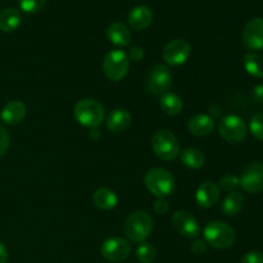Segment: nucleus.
<instances>
[{
  "mask_svg": "<svg viewBox=\"0 0 263 263\" xmlns=\"http://www.w3.org/2000/svg\"><path fill=\"white\" fill-rule=\"evenodd\" d=\"M204 241L216 249H229L235 243V231L222 221H212L204 228Z\"/></svg>",
  "mask_w": 263,
  "mask_h": 263,
  "instance_id": "obj_1",
  "label": "nucleus"
},
{
  "mask_svg": "<svg viewBox=\"0 0 263 263\" xmlns=\"http://www.w3.org/2000/svg\"><path fill=\"white\" fill-rule=\"evenodd\" d=\"M73 112L77 122L85 127L97 128L104 121V107L94 99L80 100Z\"/></svg>",
  "mask_w": 263,
  "mask_h": 263,
  "instance_id": "obj_2",
  "label": "nucleus"
},
{
  "mask_svg": "<svg viewBox=\"0 0 263 263\" xmlns=\"http://www.w3.org/2000/svg\"><path fill=\"white\" fill-rule=\"evenodd\" d=\"M153 229V220L145 211H136L131 213L125 221L123 231L135 243H143Z\"/></svg>",
  "mask_w": 263,
  "mask_h": 263,
  "instance_id": "obj_3",
  "label": "nucleus"
},
{
  "mask_svg": "<svg viewBox=\"0 0 263 263\" xmlns=\"http://www.w3.org/2000/svg\"><path fill=\"white\" fill-rule=\"evenodd\" d=\"M145 185L149 192L158 198H166L172 194L175 189V177L164 168L149 170L145 174Z\"/></svg>",
  "mask_w": 263,
  "mask_h": 263,
  "instance_id": "obj_4",
  "label": "nucleus"
},
{
  "mask_svg": "<svg viewBox=\"0 0 263 263\" xmlns=\"http://www.w3.org/2000/svg\"><path fill=\"white\" fill-rule=\"evenodd\" d=\"M152 146L156 156L162 161H171L180 153L179 141L176 136L168 130H159L154 133L152 138Z\"/></svg>",
  "mask_w": 263,
  "mask_h": 263,
  "instance_id": "obj_5",
  "label": "nucleus"
},
{
  "mask_svg": "<svg viewBox=\"0 0 263 263\" xmlns=\"http://www.w3.org/2000/svg\"><path fill=\"white\" fill-rule=\"evenodd\" d=\"M128 67H130V59L127 54L118 49L107 53L103 61V72L105 77L115 82L121 81L127 74Z\"/></svg>",
  "mask_w": 263,
  "mask_h": 263,
  "instance_id": "obj_6",
  "label": "nucleus"
},
{
  "mask_svg": "<svg viewBox=\"0 0 263 263\" xmlns=\"http://www.w3.org/2000/svg\"><path fill=\"white\" fill-rule=\"evenodd\" d=\"M218 133H220L221 138L225 139L226 141L236 144L246 139L248 127L241 117L235 115H228L221 118L220 123H218Z\"/></svg>",
  "mask_w": 263,
  "mask_h": 263,
  "instance_id": "obj_7",
  "label": "nucleus"
},
{
  "mask_svg": "<svg viewBox=\"0 0 263 263\" xmlns=\"http://www.w3.org/2000/svg\"><path fill=\"white\" fill-rule=\"evenodd\" d=\"M239 185L251 194L263 192V164L261 162H252L241 172Z\"/></svg>",
  "mask_w": 263,
  "mask_h": 263,
  "instance_id": "obj_8",
  "label": "nucleus"
},
{
  "mask_svg": "<svg viewBox=\"0 0 263 263\" xmlns=\"http://www.w3.org/2000/svg\"><path fill=\"white\" fill-rule=\"evenodd\" d=\"M192 54V46L184 39H175L166 44L162 55L166 63L171 66H181L189 59Z\"/></svg>",
  "mask_w": 263,
  "mask_h": 263,
  "instance_id": "obj_9",
  "label": "nucleus"
},
{
  "mask_svg": "<svg viewBox=\"0 0 263 263\" xmlns=\"http://www.w3.org/2000/svg\"><path fill=\"white\" fill-rule=\"evenodd\" d=\"M172 85V74L171 71L166 66L154 67L148 76V90L153 95H163L168 91Z\"/></svg>",
  "mask_w": 263,
  "mask_h": 263,
  "instance_id": "obj_10",
  "label": "nucleus"
},
{
  "mask_svg": "<svg viewBox=\"0 0 263 263\" xmlns=\"http://www.w3.org/2000/svg\"><path fill=\"white\" fill-rule=\"evenodd\" d=\"M172 225L176 231L186 238L195 239L200 234V226L197 218L189 211H176L172 216Z\"/></svg>",
  "mask_w": 263,
  "mask_h": 263,
  "instance_id": "obj_11",
  "label": "nucleus"
},
{
  "mask_svg": "<svg viewBox=\"0 0 263 263\" xmlns=\"http://www.w3.org/2000/svg\"><path fill=\"white\" fill-rule=\"evenodd\" d=\"M130 244L122 238H110L103 243L100 253L110 262H121L130 256Z\"/></svg>",
  "mask_w": 263,
  "mask_h": 263,
  "instance_id": "obj_12",
  "label": "nucleus"
},
{
  "mask_svg": "<svg viewBox=\"0 0 263 263\" xmlns=\"http://www.w3.org/2000/svg\"><path fill=\"white\" fill-rule=\"evenodd\" d=\"M243 43L251 50L263 49V18H253L243 31Z\"/></svg>",
  "mask_w": 263,
  "mask_h": 263,
  "instance_id": "obj_13",
  "label": "nucleus"
},
{
  "mask_svg": "<svg viewBox=\"0 0 263 263\" xmlns=\"http://www.w3.org/2000/svg\"><path fill=\"white\" fill-rule=\"evenodd\" d=\"M195 199L202 208L213 207L220 199V187L213 182H203L198 187Z\"/></svg>",
  "mask_w": 263,
  "mask_h": 263,
  "instance_id": "obj_14",
  "label": "nucleus"
},
{
  "mask_svg": "<svg viewBox=\"0 0 263 263\" xmlns=\"http://www.w3.org/2000/svg\"><path fill=\"white\" fill-rule=\"evenodd\" d=\"M128 25L134 28V30H145L151 26L152 21H153V12L146 5H138L134 9L130 10L128 13Z\"/></svg>",
  "mask_w": 263,
  "mask_h": 263,
  "instance_id": "obj_15",
  "label": "nucleus"
},
{
  "mask_svg": "<svg viewBox=\"0 0 263 263\" xmlns=\"http://www.w3.org/2000/svg\"><path fill=\"white\" fill-rule=\"evenodd\" d=\"M131 122H133V117L130 113L122 108H117V109L112 110L108 115L107 120H105V125L110 133H123L130 127Z\"/></svg>",
  "mask_w": 263,
  "mask_h": 263,
  "instance_id": "obj_16",
  "label": "nucleus"
},
{
  "mask_svg": "<svg viewBox=\"0 0 263 263\" xmlns=\"http://www.w3.org/2000/svg\"><path fill=\"white\" fill-rule=\"evenodd\" d=\"M26 112H27V108L22 102L13 100V102H9L3 108L0 117L7 125L14 126L22 122L23 118L26 117Z\"/></svg>",
  "mask_w": 263,
  "mask_h": 263,
  "instance_id": "obj_17",
  "label": "nucleus"
},
{
  "mask_svg": "<svg viewBox=\"0 0 263 263\" xmlns=\"http://www.w3.org/2000/svg\"><path fill=\"white\" fill-rule=\"evenodd\" d=\"M187 128L194 136L203 138L212 133L215 128V122H213V118L208 115H195L194 117L190 118Z\"/></svg>",
  "mask_w": 263,
  "mask_h": 263,
  "instance_id": "obj_18",
  "label": "nucleus"
},
{
  "mask_svg": "<svg viewBox=\"0 0 263 263\" xmlns=\"http://www.w3.org/2000/svg\"><path fill=\"white\" fill-rule=\"evenodd\" d=\"M107 36L112 44L117 46H127L131 43V32L122 22H113L108 27Z\"/></svg>",
  "mask_w": 263,
  "mask_h": 263,
  "instance_id": "obj_19",
  "label": "nucleus"
},
{
  "mask_svg": "<svg viewBox=\"0 0 263 263\" xmlns=\"http://www.w3.org/2000/svg\"><path fill=\"white\" fill-rule=\"evenodd\" d=\"M22 22V15L20 10L14 8H7L0 12V31L3 32H13L20 27Z\"/></svg>",
  "mask_w": 263,
  "mask_h": 263,
  "instance_id": "obj_20",
  "label": "nucleus"
},
{
  "mask_svg": "<svg viewBox=\"0 0 263 263\" xmlns=\"http://www.w3.org/2000/svg\"><path fill=\"white\" fill-rule=\"evenodd\" d=\"M92 200H94V204L97 205L98 208L104 211L113 210V208L117 205L118 198L112 190L105 189V187H102V189H98L97 192L92 195Z\"/></svg>",
  "mask_w": 263,
  "mask_h": 263,
  "instance_id": "obj_21",
  "label": "nucleus"
},
{
  "mask_svg": "<svg viewBox=\"0 0 263 263\" xmlns=\"http://www.w3.org/2000/svg\"><path fill=\"white\" fill-rule=\"evenodd\" d=\"M243 64L246 71L249 74L257 79H262L263 77V57L261 54L254 53V51H249L244 55Z\"/></svg>",
  "mask_w": 263,
  "mask_h": 263,
  "instance_id": "obj_22",
  "label": "nucleus"
},
{
  "mask_svg": "<svg viewBox=\"0 0 263 263\" xmlns=\"http://www.w3.org/2000/svg\"><path fill=\"white\" fill-rule=\"evenodd\" d=\"M244 205V197L239 192L229 193L226 198L223 199L222 203V212L226 216L231 217V216H236Z\"/></svg>",
  "mask_w": 263,
  "mask_h": 263,
  "instance_id": "obj_23",
  "label": "nucleus"
},
{
  "mask_svg": "<svg viewBox=\"0 0 263 263\" xmlns=\"http://www.w3.org/2000/svg\"><path fill=\"white\" fill-rule=\"evenodd\" d=\"M161 108L166 115L177 116L184 108V104H182V99L179 95L174 94V92H166V94L162 95Z\"/></svg>",
  "mask_w": 263,
  "mask_h": 263,
  "instance_id": "obj_24",
  "label": "nucleus"
},
{
  "mask_svg": "<svg viewBox=\"0 0 263 263\" xmlns=\"http://www.w3.org/2000/svg\"><path fill=\"white\" fill-rule=\"evenodd\" d=\"M181 162L187 167V168L198 170L204 166V154L195 148H187L182 151Z\"/></svg>",
  "mask_w": 263,
  "mask_h": 263,
  "instance_id": "obj_25",
  "label": "nucleus"
},
{
  "mask_svg": "<svg viewBox=\"0 0 263 263\" xmlns=\"http://www.w3.org/2000/svg\"><path fill=\"white\" fill-rule=\"evenodd\" d=\"M136 257H138V261L141 263H153L156 261L157 251L152 244L141 243L136 251Z\"/></svg>",
  "mask_w": 263,
  "mask_h": 263,
  "instance_id": "obj_26",
  "label": "nucleus"
},
{
  "mask_svg": "<svg viewBox=\"0 0 263 263\" xmlns=\"http://www.w3.org/2000/svg\"><path fill=\"white\" fill-rule=\"evenodd\" d=\"M249 128H251V133L254 138H257L258 140H263V113H257L252 117Z\"/></svg>",
  "mask_w": 263,
  "mask_h": 263,
  "instance_id": "obj_27",
  "label": "nucleus"
},
{
  "mask_svg": "<svg viewBox=\"0 0 263 263\" xmlns=\"http://www.w3.org/2000/svg\"><path fill=\"white\" fill-rule=\"evenodd\" d=\"M18 3L25 13H37L43 9L46 0H18Z\"/></svg>",
  "mask_w": 263,
  "mask_h": 263,
  "instance_id": "obj_28",
  "label": "nucleus"
},
{
  "mask_svg": "<svg viewBox=\"0 0 263 263\" xmlns=\"http://www.w3.org/2000/svg\"><path fill=\"white\" fill-rule=\"evenodd\" d=\"M240 186L239 185V177L234 176V175H225V176L221 177L220 184H218V187L228 193L236 192V187Z\"/></svg>",
  "mask_w": 263,
  "mask_h": 263,
  "instance_id": "obj_29",
  "label": "nucleus"
},
{
  "mask_svg": "<svg viewBox=\"0 0 263 263\" xmlns=\"http://www.w3.org/2000/svg\"><path fill=\"white\" fill-rule=\"evenodd\" d=\"M8 148H9V134L4 127L0 126V157L4 156Z\"/></svg>",
  "mask_w": 263,
  "mask_h": 263,
  "instance_id": "obj_30",
  "label": "nucleus"
},
{
  "mask_svg": "<svg viewBox=\"0 0 263 263\" xmlns=\"http://www.w3.org/2000/svg\"><path fill=\"white\" fill-rule=\"evenodd\" d=\"M241 263H263V254L261 252H249L241 258Z\"/></svg>",
  "mask_w": 263,
  "mask_h": 263,
  "instance_id": "obj_31",
  "label": "nucleus"
},
{
  "mask_svg": "<svg viewBox=\"0 0 263 263\" xmlns=\"http://www.w3.org/2000/svg\"><path fill=\"white\" fill-rule=\"evenodd\" d=\"M154 211L158 215H164L168 211V202L164 198H158L156 200V203H154Z\"/></svg>",
  "mask_w": 263,
  "mask_h": 263,
  "instance_id": "obj_32",
  "label": "nucleus"
},
{
  "mask_svg": "<svg viewBox=\"0 0 263 263\" xmlns=\"http://www.w3.org/2000/svg\"><path fill=\"white\" fill-rule=\"evenodd\" d=\"M127 57H130L131 61H134V62L141 61V59L144 58V49L140 48V46H138V45L133 46ZM130 58H128V59H130Z\"/></svg>",
  "mask_w": 263,
  "mask_h": 263,
  "instance_id": "obj_33",
  "label": "nucleus"
},
{
  "mask_svg": "<svg viewBox=\"0 0 263 263\" xmlns=\"http://www.w3.org/2000/svg\"><path fill=\"white\" fill-rule=\"evenodd\" d=\"M190 249H192L193 253L202 254V253H204L205 249H207V243L203 240H194L193 241L192 247H190Z\"/></svg>",
  "mask_w": 263,
  "mask_h": 263,
  "instance_id": "obj_34",
  "label": "nucleus"
},
{
  "mask_svg": "<svg viewBox=\"0 0 263 263\" xmlns=\"http://www.w3.org/2000/svg\"><path fill=\"white\" fill-rule=\"evenodd\" d=\"M252 97H253V99L256 100L257 103L263 104V84L256 85V86H254L253 91H252Z\"/></svg>",
  "mask_w": 263,
  "mask_h": 263,
  "instance_id": "obj_35",
  "label": "nucleus"
},
{
  "mask_svg": "<svg viewBox=\"0 0 263 263\" xmlns=\"http://www.w3.org/2000/svg\"><path fill=\"white\" fill-rule=\"evenodd\" d=\"M8 259V251L4 244L0 241V263H7Z\"/></svg>",
  "mask_w": 263,
  "mask_h": 263,
  "instance_id": "obj_36",
  "label": "nucleus"
}]
</instances>
